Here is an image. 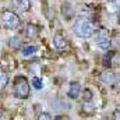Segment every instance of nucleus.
Returning a JSON list of instances; mask_svg holds the SVG:
<instances>
[{"instance_id":"4","label":"nucleus","mask_w":120,"mask_h":120,"mask_svg":"<svg viewBox=\"0 0 120 120\" xmlns=\"http://www.w3.org/2000/svg\"><path fill=\"white\" fill-rule=\"evenodd\" d=\"M95 43L98 48H101L102 50H109L112 46V36L108 30H99L96 31L95 35Z\"/></svg>"},{"instance_id":"24","label":"nucleus","mask_w":120,"mask_h":120,"mask_svg":"<svg viewBox=\"0 0 120 120\" xmlns=\"http://www.w3.org/2000/svg\"><path fill=\"white\" fill-rule=\"evenodd\" d=\"M119 17H120V13H119Z\"/></svg>"},{"instance_id":"10","label":"nucleus","mask_w":120,"mask_h":120,"mask_svg":"<svg viewBox=\"0 0 120 120\" xmlns=\"http://www.w3.org/2000/svg\"><path fill=\"white\" fill-rule=\"evenodd\" d=\"M36 50H38V48L35 46V45H32V43H28V45H24L22 48H21V55L24 56V57H32L35 53H36Z\"/></svg>"},{"instance_id":"21","label":"nucleus","mask_w":120,"mask_h":120,"mask_svg":"<svg viewBox=\"0 0 120 120\" xmlns=\"http://www.w3.org/2000/svg\"><path fill=\"white\" fill-rule=\"evenodd\" d=\"M115 85H116V91H117V92H120V78L116 81V84H115Z\"/></svg>"},{"instance_id":"5","label":"nucleus","mask_w":120,"mask_h":120,"mask_svg":"<svg viewBox=\"0 0 120 120\" xmlns=\"http://www.w3.org/2000/svg\"><path fill=\"white\" fill-rule=\"evenodd\" d=\"M53 45H55V48L56 49H59V50H63V49H66L67 48V39H66V36L63 35V34H55V36H53Z\"/></svg>"},{"instance_id":"18","label":"nucleus","mask_w":120,"mask_h":120,"mask_svg":"<svg viewBox=\"0 0 120 120\" xmlns=\"http://www.w3.org/2000/svg\"><path fill=\"white\" fill-rule=\"evenodd\" d=\"M113 56V52H109V57H108V55H105V57H103V64L105 66H110V57Z\"/></svg>"},{"instance_id":"9","label":"nucleus","mask_w":120,"mask_h":120,"mask_svg":"<svg viewBox=\"0 0 120 120\" xmlns=\"http://www.w3.org/2000/svg\"><path fill=\"white\" fill-rule=\"evenodd\" d=\"M101 78H102V81H103L105 84H108V85L115 84V82H116V80H117L116 74H115L113 71H110V70L103 71V73H102V75H101Z\"/></svg>"},{"instance_id":"8","label":"nucleus","mask_w":120,"mask_h":120,"mask_svg":"<svg viewBox=\"0 0 120 120\" xmlns=\"http://www.w3.org/2000/svg\"><path fill=\"white\" fill-rule=\"evenodd\" d=\"M80 94H81V85H80V82H77V81L71 82L70 88L67 91V96L71 98V99H77L80 96Z\"/></svg>"},{"instance_id":"20","label":"nucleus","mask_w":120,"mask_h":120,"mask_svg":"<svg viewBox=\"0 0 120 120\" xmlns=\"http://www.w3.org/2000/svg\"><path fill=\"white\" fill-rule=\"evenodd\" d=\"M113 120H120V110H116L113 113Z\"/></svg>"},{"instance_id":"1","label":"nucleus","mask_w":120,"mask_h":120,"mask_svg":"<svg viewBox=\"0 0 120 120\" xmlns=\"http://www.w3.org/2000/svg\"><path fill=\"white\" fill-rule=\"evenodd\" d=\"M73 31L80 38H84V39L85 38H91L96 32V24L92 20H90L88 17H78L74 21Z\"/></svg>"},{"instance_id":"17","label":"nucleus","mask_w":120,"mask_h":120,"mask_svg":"<svg viewBox=\"0 0 120 120\" xmlns=\"http://www.w3.org/2000/svg\"><path fill=\"white\" fill-rule=\"evenodd\" d=\"M36 120H52V116H50L49 113L43 112V113H41V115L36 117Z\"/></svg>"},{"instance_id":"12","label":"nucleus","mask_w":120,"mask_h":120,"mask_svg":"<svg viewBox=\"0 0 120 120\" xmlns=\"http://www.w3.org/2000/svg\"><path fill=\"white\" fill-rule=\"evenodd\" d=\"M31 87H34L35 90H42L43 88V82L39 77H32L31 78Z\"/></svg>"},{"instance_id":"23","label":"nucleus","mask_w":120,"mask_h":120,"mask_svg":"<svg viewBox=\"0 0 120 120\" xmlns=\"http://www.w3.org/2000/svg\"><path fill=\"white\" fill-rule=\"evenodd\" d=\"M0 119H1V110H0Z\"/></svg>"},{"instance_id":"13","label":"nucleus","mask_w":120,"mask_h":120,"mask_svg":"<svg viewBox=\"0 0 120 120\" xmlns=\"http://www.w3.org/2000/svg\"><path fill=\"white\" fill-rule=\"evenodd\" d=\"M8 45H10L13 49H18V48H20V39H18L17 36H11V38L8 39Z\"/></svg>"},{"instance_id":"2","label":"nucleus","mask_w":120,"mask_h":120,"mask_svg":"<svg viewBox=\"0 0 120 120\" xmlns=\"http://www.w3.org/2000/svg\"><path fill=\"white\" fill-rule=\"evenodd\" d=\"M13 90L15 98L20 99H27L31 94V85L30 81L25 75H17L14 78V84H13Z\"/></svg>"},{"instance_id":"11","label":"nucleus","mask_w":120,"mask_h":120,"mask_svg":"<svg viewBox=\"0 0 120 120\" xmlns=\"http://www.w3.org/2000/svg\"><path fill=\"white\" fill-rule=\"evenodd\" d=\"M105 7H106V11L110 14L117 13V11H120V0H108Z\"/></svg>"},{"instance_id":"15","label":"nucleus","mask_w":120,"mask_h":120,"mask_svg":"<svg viewBox=\"0 0 120 120\" xmlns=\"http://www.w3.org/2000/svg\"><path fill=\"white\" fill-rule=\"evenodd\" d=\"M7 84H8V75H7V74H3V75L0 77V91L3 90Z\"/></svg>"},{"instance_id":"19","label":"nucleus","mask_w":120,"mask_h":120,"mask_svg":"<svg viewBox=\"0 0 120 120\" xmlns=\"http://www.w3.org/2000/svg\"><path fill=\"white\" fill-rule=\"evenodd\" d=\"M55 120H70L67 116H64V115H59V116H56Z\"/></svg>"},{"instance_id":"7","label":"nucleus","mask_w":120,"mask_h":120,"mask_svg":"<svg viewBox=\"0 0 120 120\" xmlns=\"http://www.w3.org/2000/svg\"><path fill=\"white\" fill-rule=\"evenodd\" d=\"M15 10L18 13H27L31 10V1L30 0H14L13 1Z\"/></svg>"},{"instance_id":"16","label":"nucleus","mask_w":120,"mask_h":120,"mask_svg":"<svg viewBox=\"0 0 120 120\" xmlns=\"http://www.w3.org/2000/svg\"><path fill=\"white\" fill-rule=\"evenodd\" d=\"M84 102H92V92L90 90L84 91Z\"/></svg>"},{"instance_id":"6","label":"nucleus","mask_w":120,"mask_h":120,"mask_svg":"<svg viewBox=\"0 0 120 120\" xmlns=\"http://www.w3.org/2000/svg\"><path fill=\"white\" fill-rule=\"evenodd\" d=\"M39 32H41L39 27L35 25V24H27V27L24 28V35H25L27 38H30V39L38 38V36H39Z\"/></svg>"},{"instance_id":"3","label":"nucleus","mask_w":120,"mask_h":120,"mask_svg":"<svg viewBox=\"0 0 120 120\" xmlns=\"http://www.w3.org/2000/svg\"><path fill=\"white\" fill-rule=\"evenodd\" d=\"M1 22L7 30H18L21 27V18L11 10H4L1 13Z\"/></svg>"},{"instance_id":"22","label":"nucleus","mask_w":120,"mask_h":120,"mask_svg":"<svg viewBox=\"0 0 120 120\" xmlns=\"http://www.w3.org/2000/svg\"><path fill=\"white\" fill-rule=\"evenodd\" d=\"M3 74H4V73H3V70H1V68H0V77H1V75H3Z\"/></svg>"},{"instance_id":"14","label":"nucleus","mask_w":120,"mask_h":120,"mask_svg":"<svg viewBox=\"0 0 120 120\" xmlns=\"http://www.w3.org/2000/svg\"><path fill=\"white\" fill-rule=\"evenodd\" d=\"M82 108H84V112H87V113H90V115H92V113L95 112V106L92 105V102H84Z\"/></svg>"}]
</instances>
